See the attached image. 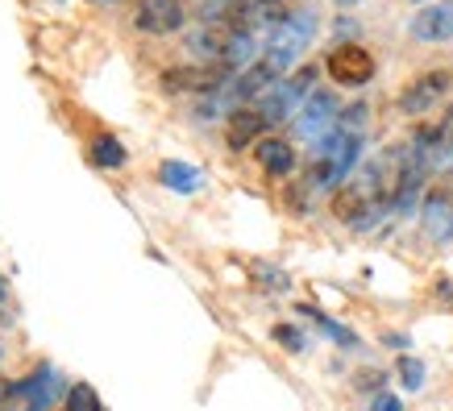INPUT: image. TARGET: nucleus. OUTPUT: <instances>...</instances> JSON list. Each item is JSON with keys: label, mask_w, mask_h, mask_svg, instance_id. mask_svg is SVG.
Listing matches in <instances>:
<instances>
[{"label": "nucleus", "mask_w": 453, "mask_h": 411, "mask_svg": "<svg viewBox=\"0 0 453 411\" xmlns=\"http://www.w3.org/2000/svg\"><path fill=\"white\" fill-rule=\"evenodd\" d=\"M312 146H316V163L308 171L312 187H337V183H345L349 171L357 166V158H362V133H345L337 125L320 141H312Z\"/></svg>", "instance_id": "nucleus-1"}, {"label": "nucleus", "mask_w": 453, "mask_h": 411, "mask_svg": "<svg viewBox=\"0 0 453 411\" xmlns=\"http://www.w3.org/2000/svg\"><path fill=\"white\" fill-rule=\"evenodd\" d=\"M312 38H316V13L308 9V4H296L279 26L266 29V50H262V58L275 63L279 71H288L291 63L312 46Z\"/></svg>", "instance_id": "nucleus-2"}, {"label": "nucleus", "mask_w": 453, "mask_h": 411, "mask_svg": "<svg viewBox=\"0 0 453 411\" xmlns=\"http://www.w3.org/2000/svg\"><path fill=\"white\" fill-rule=\"evenodd\" d=\"M312 80H316V71L312 67H303V71H296V75H283V80L266 92V96L258 100V109H262V117L271 125H283V121H291L296 112L303 109V100L312 96L316 88H312Z\"/></svg>", "instance_id": "nucleus-3"}, {"label": "nucleus", "mask_w": 453, "mask_h": 411, "mask_svg": "<svg viewBox=\"0 0 453 411\" xmlns=\"http://www.w3.org/2000/svg\"><path fill=\"white\" fill-rule=\"evenodd\" d=\"M63 391V378H58L55 366H42L29 378L13 383L0 399V411H50L55 395Z\"/></svg>", "instance_id": "nucleus-4"}, {"label": "nucleus", "mask_w": 453, "mask_h": 411, "mask_svg": "<svg viewBox=\"0 0 453 411\" xmlns=\"http://www.w3.org/2000/svg\"><path fill=\"white\" fill-rule=\"evenodd\" d=\"M453 88V71L437 67V71H425V75H416L403 92H399V109L408 112V117H425L441 104V100L449 96Z\"/></svg>", "instance_id": "nucleus-5"}, {"label": "nucleus", "mask_w": 453, "mask_h": 411, "mask_svg": "<svg viewBox=\"0 0 453 411\" xmlns=\"http://www.w3.org/2000/svg\"><path fill=\"white\" fill-rule=\"evenodd\" d=\"M325 67H329V75L342 83V88H362V83L374 80V55L366 46H357V42H342V46L325 58Z\"/></svg>", "instance_id": "nucleus-6"}, {"label": "nucleus", "mask_w": 453, "mask_h": 411, "mask_svg": "<svg viewBox=\"0 0 453 411\" xmlns=\"http://www.w3.org/2000/svg\"><path fill=\"white\" fill-rule=\"evenodd\" d=\"M337 96L333 92H312V96L303 100V109L296 112V133L303 141H320V137L329 133L333 125H337Z\"/></svg>", "instance_id": "nucleus-7"}, {"label": "nucleus", "mask_w": 453, "mask_h": 411, "mask_svg": "<svg viewBox=\"0 0 453 411\" xmlns=\"http://www.w3.org/2000/svg\"><path fill=\"white\" fill-rule=\"evenodd\" d=\"M134 21L146 34H179L188 26V4L183 0H142Z\"/></svg>", "instance_id": "nucleus-8"}, {"label": "nucleus", "mask_w": 453, "mask_h": 411, "mask_svg": "<svg viewBox=\"0 0 453 411\" xmlns=\"http://www.w3.org/2000/svg\"><path fill=\"white\" fill-rule=\"evenodd\" d=\"M271 121L262 117L258 104H242V109L229 112V129H225V141H229V150H246V146H258L262 137H266Z\"/></svg>", "instance_id": "nucleus-9"}, {"label": "nucleus", "mask_w": 453, "mask_h": 411, "mask_svg": "<svg viewBox=\"0 0 453 411\" xmlns=\"http://www.w3.org/2000/svg\"><path fill=\"white\" fill-rule=\"evenodd\" d=\"M412 38L416 42H449L453 38V0H437V4H425L420 13L412 17Z\"/></svg>", "instance_id": "nucleus-10"}, {"label": "nucleus", "mask_w": 453, "mask_h": 411, "mask_svg": "<svg viewBox=\"0 0 453 411\" xmlns=\"http://www.w3.org/2000/svg\"><path fill=\"white\" fill-rule=\"evenodd\" d=\"M266 42H258V29H234L229 42H225V55H220V67L237 75V71H250L262 58Z\"/></svg>", "instance_id": "nucleus-11"}, {"label": "nucleus", "mask_w": 453, "mask_h": 411, "mask_svg": "<svg viewBox=\"0 0 453 411\" xmlns=\"http://www.w3.org/2000/svg\"><path fill=\"white\" fill-rule=\"evenodd\" d=\"M254 154H258V166L266 175L283 179L296 171V150H291V141H283V137H262L258 146H254Z\"/></svg>", "instance_id": "nucleus-12"}, {"label": "nucleus", "mask_w": 453, "mask_h": 411, "mask_svg": "<svg viewBox=\"0 0 453 411\" xmlns=\"http://www.w3.org/2000/svg\"><path fill=\"white\" fill-rule=\"evenodd\" d=\"M425 229L437 241H449L453 237V195L449 192H433L425 200Z\"/></svg>", "instance_id": "nucleus-13"}, {"label": "nucleus", "mask_w": 453, "mask_h": 411, "mask_svg": "<svg viewBox=\"0 0 453 411\" xmlns=\"http://www.w3.org/2000/svg\"><path fill=\"white\" fill-rule=\"evenodd\" d=\"M158 179H163L171 192H200V187H204V175H200L192 163H179V158H166V163L158 166Z\"/></svg>", "instance_id": "nucleus-14"}, {"label": "nucleus", "mask_w": 453, "mask_h": 411, "mask_svg": "<svg viewBox=\"0 0 453 411\" xmlns=\"http://www.w3.org/2000/svg\"><path fill=\"white\" fill-rule=\"evenodd\" d=\"M92 163L104 166V171H117V166H125V146L117 137H96L92 141Z\"/></svg>", "instance_id": "nucleus-15"}, {"label": "nucleus", "mask_w": 453, "mask_h": 411, "mask_svg": "<svg viewBox=\"0 0 453 411\" xmlns=\"http://www.w3.org/2000/svg\"><path fill=\"white\" fill-rule=\"evenodd\" d=\"M63 403H67L63 411H100L96 386H88V383H71L67 391H63Z\"/></svg>", "instance_id": "nucleus-16"}, {"label": "nucleus", "mask_w": 453, "mask_h": 411, "mask_svg": "<svg viewBox=\"0 0 453 411\" xmlns=\"http://www.w3.org/2000/svg\"><path fill=\"white\" fill-rule=\"evenodd\" d=\"M300 312H303V316H312L316 324H320V329L329 332V337H333V341H337V345H345V349H354V345H357V337H354V332L345 329V324H337V320H329V316H325V312H316L312 303H303Z\"/></svg>", "instance_id": "nucleus-17"}, {"label": "nucleus", "mask_w": 453, "mask_h": 411, "mask_svg": "<svg viewBox=\"0 0 453 411\" xmlns=\"http://www.w3.org/2000/svg\"><path fill=\"white\" fill-rule=\"evenodd\" d=\"M366 121H371L366 104H349V109L337 112V129H345V133H362V129H366Z\"/></svg>", "instance_id": "nucleus-18"}, {"label": "nucleus", "mask_w": 453, "mask_h": 411, "mask_svg": "<svg viewBox=\"0 0 453 411\" xmlns=\"http://www.w3.org/2000/svg\"><path fill=\"white\" fill-rule=\"evenodd\" d=\"M399 378H403V386H408V391H420V386H425V362L403 357V362H399Z\"/></svg>", "instance_id": "nucleus-19"}, {"label": "nucleus", "mask_w": 453, "mask_h": 411, "mask_svg": "<svg viewBox=\"0 0 453 411\" xmlns=\"http://www.w3.org/2000/svg\"><path fill=\"white\" fill-rule=\"evenodd\" d=\"M275 341L283 345L288 354H300V349H303V341H308V337H303L300 329H291V324H279V329H275Z\"/></svg>", "instance_id": "nucleus-20"}, {"label": "nucleus", "mask_w": 453, "mask_h": 411, "mask_svg": "<svg viewBox=\"0 0 453 411\" xmlns=\"http://www.w3.org/2000/svg\"><path fill=\"white\" fill-rule=\"evenodd\" d=\"M371 411H403V407H399V399H395V395H374Z\"/></svg>", "instance_id": "nucleus-21"}, {"label": "nucleus", "mask_w": 453, "mask_h": 411, "mask_svg": "<svg viewBox=\"0 0 453 411\" xmlns=\"http://www.w3.org/2000/svg\"><path fill=\"white\" fill-rule=\"evenodd\" d=\"M4 295H9V291H4V283H0V303H4Z\"/></svg>", "instance_id": "nucleus-22"}, {"label": "nucleus", "mask_w": 453, "mask_h": 411, "mask_svg": "<svg viewBox=\"0 0 453 411\" xmlns=\"http://www.w3.org/2000/svg\"><path fill=\"white\" fill-rule=\"evenodd\" d=\"M337 4H357V0H337Z\"/></svg>", "instance_id": "nucleus-23"}, {"label": "nucleus", "mask_w": 453, "mask_h": 411, "mask_svg": "<svg viewBox=\"0 0 453 411\" xmlns=\"http://www.w3.org/2000/svg\"><path fill=\"white\" fill-rule=\"evenodd\" d=\"M416 4H428V0H416Z\"/></svg>", "instance_id": "nucleus-24"}, {"label": "nucleus", "mask_w": 453, "mask_h": 411, "mask_svg": "<svg viewBox=\"0 0 453 411\" xmlns=\"http://www.w3.org/2000/svg\"><path fill=\"white\" fill-rule=\"evenodd\" d=\"M92 4H100V0H92Z\"/></svg>", "instance_id": "nucleus-25"}]
</instances>
